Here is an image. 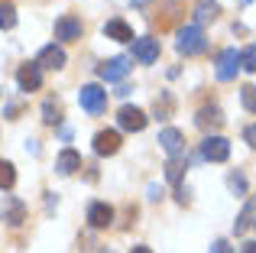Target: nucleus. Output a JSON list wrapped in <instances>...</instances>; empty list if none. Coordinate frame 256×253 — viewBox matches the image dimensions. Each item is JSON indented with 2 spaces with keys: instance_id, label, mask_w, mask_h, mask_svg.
Listing matches in <instances>:
<instances>
[{
  "instance_id": "obj_1",
  "label": "nucleus",
  "mask_w": 256,
  "mask_h": 253,
  "mask_svg": "<svg viewBox=\"0 0 256 253\" xmlns=\"http://www.w3.org/2000/svg\"><path fill=\"white\" fill-rule=\"evenodd\" d=\"M175 49H178L182 56H201V52L208 49L204 30H201L198 23H192V26H182V30H178V42H175Z\"/></svg>"
},
{
  "instance_id": "obj_2",
  "label": "nucleus",
  "mask_w": 256,
  "mask_h": 253,
  "mask_svg": "<svg viewBox=\"0 0 256 253\" xmlns=\"http://www.w3.org/2000/svg\"><path fill=\"white\" fill-rule=\"evenodd\" d=\"M78 101H82V108L88 114H104L107 110V91L100 88V84H84V88L78 91Z\"/></svg>"
},
{
  "instance_id": "obj_3",
  "label": "nucleus",
  "mask_w": 256,
  "mask_h": 253,
  "mask_svg": "<svg viewBox=\"0 0 256 253\" xmlns=\"http://www.w3.org/2000/svg\"><path fill=\"white\" fill-rule=\"evenodd\" d=\"M201 159H208V162H227L230 159V143H227L224 136H204L201 140Z\"/></svg>"
},
{
  "instance_id": "obj_4",
  "label": "nucleus",
  "mask_w": 256,
  "mask_h": 253,
  "mask_svg": "<svg viewBox=\"0 0 256 253\" xmlns=\"http://www.w3.org/2000/svg\"><path fill=\"white\" fill-rule=\"evenodd\" d=\"M82 32H84V23L75 13H65V16L56 20V39L58 42H75V39H82Z\"/></svg>"
},
{
  "instance_id": "obj_5",
  "label": "nucleus",
  "mask_w": 256,
  "mask_h": 253,
  "mask_svg": "<svg viewBox=\"0 0 256 253\" xmlns=\"http://www.w3.org/2000/svg\"><path fill=\"white\" fill-rule=\"evenodd\" d=\"M185 13V4L182 0H159V13H150L152 23H159V30H169L175 26V20Z\"/></svg>"
},
{
  "instance_id": "obj_6",
  "label": "nucleus",
  "mask_w": 256,
  "mask_h": 253,
  "mask_svg": "<svg viewBox=\"0 0 256 253\" xmlns=\"http://www.w3.org/2000/svg\"><path fill=\"white\" fill-rule=\"evenodd\" d=\"M117 124H120V130H130V133H140L146 124H150V117L143 114L140 108H130V104H124V108L117 110Z\"/></svg>"
},
{
  "instance_id": "obj_7",
  "label": "nucleus",
  "mask_w": 256,
  "mask_h": 253,
  "mask_svg": "<svg viewBox=\"0 0 256 253\" xmlns=\"http://www.w3.org/2000/svg\"><path fill=\"white\" fill-rule=\"evenodd\" d=\"M237 68H240L237 49H224L218 56V68H214V75H218V82H234V78H237Z\"/></svg>"
},
{
  "instance_id": "obj_8",
  "label": "nucleus",
  "mask_w": 256,
  "mask_h": 253,
  "mask_svg": "<svg viewBox=\"0 0 256 253\" xmlns=\"http://www.w3.org/2000/svg\"><path fill=\"white\" fill-rule=\"evenodd\" d=\"M16 82H20V91H39V88H42V68H39L36 62L20 65Z\"/></svg>"
},
{
  "instance_id": "obj_9",
  "label": "nucleus",
  "mask_w": 256,
  "mask_h": 253,
  "mask_svg": "<svg viewBox=\"0 0 256 253\" xmlns=\"http://www.w3.org/2000/svg\"><path fill=\"white\" fill-rule=\"evenodd\" d=\"M159 146H162L172 159L175 156H185V133L175 130V126H166V130L159 133Z\"/></svg>"
},
{
  "instance_id": "obj_10",
  "label": "nucleus",
  "mask_w": 256,
  "mask_h": 253,
  "mask_svg": "<svg viewBox=\"0 0 256 253\" xmlns=\"http://www.w3.org/2000/svg\"><path fill=\"white\" fill-rule=\"evenodd\" d=\"M126 72H130V58H124V56L107 58V62H100V65H98V75L104 78V82H120Z\"/></svg>"
},
{
  "instance_id": "obj_11",
  "label": "nucleus",
  "mask_w": 256,
  "mask_h": 253,
  "mask_svg": "<svg viewBox=\"0 0 256 253\" xmlns=\"http://www.w3.org/2000/svg\"><path fill=\"white\" fill-rule=\"evenodd\" d=\"M88 224H91V228H110L114 224V208L107 202H91L88 204Z\"/></svg>"
},
{
  "instance_id": "obj_12",
  "label": "nucleus",
  "mask_w": 256,
  "mask_h": 253,
  "mask_svg": "<svg viewBox=\"0 0 256 253\" xmlns=\"http://www.w3.org/2000/svg\"><path fill=\"white\" fill-rule=\"evenodd\" d=\"M133 58L143 62V65H152L159 58V39H152V36L136 39V42H133Z\"/></svg>"
},
{
  "instance_id": "obj_13",
  "label": "nucleus",
  "mask_w": 256,
  "mask_h": 253,
  "mask_svg": "<svg viewBox=\"0 0 256 253\" xmlns=\"http://www.w3.org/2000/svg\"><path fill=\"white\" fill-rule=\"evenodd\" d=\"M36 65H39V68L58 72V68H65V52L58 49L56 42H52V46H42V49H39V56H36Z\"/></svg>"
},
{
  "instance_id": "obj_14",
  "label": "nucleus",
  "mask_w": 256,
  "mask_h": 253,
  "mask_svg": "<svg viewBox=\"0 0 256 253\" xmlns=\"http://www.w3.org/2000/svg\"><path fill=\"white\" fill-rule=\"evenodd\" d=\"M0 218H4L10 228H20L26 221V204L20 198H4V208H0Z\"/></svg>"
},
{
  "instance_id": "obj_15",
  "label": "nucleus",
  "mask_w": 256,
  "mask_h": 253,
  "mask_svg": "<svg viewBox=\"0 0 256 253\" xmlns=\"http://www.w3.org/2000/svg\"><path fill=\"white\" fill-rule=\"evenodd\" d=\"M117 150H120V133L117 130H100L94 136V152L98 156H114Z\"/></svg>"
},
{
  "instance_id": "obj_16",
  "label": "nucleus",
  "mask_w": 256,
  "mask_h": 253,
  "mask_svg": "<svg viewBox=\"0 0 256 253\" xmlns=\"http://www.w3.org/2000/svg\"><path fill=\"white\" fill-rule=\"evenodd\" d=\"M104 36L114 39V42H133V30H130V23H124V20H107Z\"/></svg>"
},
{
  "instance_id": "obj_17",
  "label": "nucleus",
  "mask_w": 256,
  "mask_h": 253,
  "mask_svg": "<svg viewBox=\"0 0 256 253\" xmlns=\"http://www.w3.org/2000/svg\"><path fill=\"white\" fill-rule=\"evenodd\" d=\"M82 169V156H78L75 150H62L56 159V172L58 176H75V172Z\"/></svg>"
},
{
  "instance_id": "obj_18",
  "label": "nucleus",
  "mask_w": 256,
  "mask_h": 253,
  "mask_svg": "<svg viewBox=\"0 0 256 253\" xmlns=\"http://www.w3.org/2000/svg\"><path fill=\"white\" fill-rule=\"evenodd\" d=\"M194 124H198L201 130H220V126H224V114H220V108H201L198 117H194Z\"/></svg>"
},
{
  "instance_id": "obj_19",
  "label": "nucleus",
  "mask_w": 256,
  "mask_h": 253,
  "mask_svg": "<svg viewBox=\"0 0 256 253\" xmlns=\"http://www.w3.org/2000/svg\"><path fill=\"white\" fill-rule=\"evenodd\" d=\"M218 16H220L218 0H198V4H194V20H198V26L201 23H214Z\"/></svg>"
},
{
  "instance_id": "obj_20",
  "label": "nucleus",
  "mask_w": 256,
  "mask_h": 253,
  "mask_svg": "<svg viewBox=\"0 0 256 253\" xmlns=\"http://www.w3.org/2000/svg\"><path fill=\"white\" fill-rule=\"evenodd\" d=\"M185 169H188V159H185V156H175V159H169V162H166V178H169L172 185H182Z\"/></svg>"
},
{
  "instance_id": "obj_21",
  "label": "nucleus",
  "mask_w": 256,
  "mask_h": 253,
  "mask_svg": "<svg viewBox=\"0 0 256 253\" xmlns=\"http://www.w3.org/2000/svg\"><path fill=\"white\" fill-rule=\"evenodd\" d=\"M16 185V169L10 159H0V192H10Z\"/></svg>"
},
{
  "instance_id": "obj_22",
  "label": "nucleus",
  "mask_w": 256,
  "mask_h": 253,
  "mask_svg": "<svg viewBox=\"0 0 256 253\" xmlns=\"http://www.w3.org/2000/svg\"><path fill=\"white\" fill-rule=\"evenodd\" d=\"M253 218H256V198H253V202H246V208L240 211V218L234 221V230H237V234H244V230L253 224Z\"/></svg>"
},
{
  "instance_id": "obj_23",
  "label": "nucleus",
  "mask_w": 256,
  "mask_h": 253,
  "mask_svg": "<svg viewBox=\"0 0 256 253\" xmlns=\"http://www.w3.org/2000/svg\"><path fill=\"white\" fill-rule=\"evenodd\" d=\"M42 120L46 124H58V120H62V108H58V101L49 98V101L42 104Z\"/></svg>"
},
{
  "instance_id": "obj_24",
  "label": "nucleus",
  "mask_w": 256,
  "mask_h": 253,
  "mask_svg": "<svg viewBox=\"0 0 256 253\" xmlns=\"http://www.w3.org/2000/svg\"><path fill=\"white\" fill-rule=\"evenodd\" d=\"M16 26V10L10 4H0V30H13Z\"/></svg>"
},
{
  "instance_id": "obj_25",
  "label": "nucleus",
  "mask_w": 256,
  "mask_h": 253,
  "mask_svg": "<svg viewBox=\"0 0 256 253\" xmlns=\"http://www.w3.org/2000/svg\"><path fill=\"white\" fill-rule=\"evenodd\" d=\"M240 101H244V108L250 110V114H256V88L253 84H244V88H240Z\"/></svg>"
},
{
  "instance_id": "obj_26",
  "label": "nucleus",
  "mask_w": 256,
  "mask_h": 253,
  "mask_svg": "<svg viewBox=\"0 0 256 253\" xmlns=\"http://www.w3.org/2000/svg\"><path fill=\"white\" fill-rule=\"evenodd\" d=\"M240 68L256 72V46H246V49L240 52Z\"/></svg>"
},
{
  "instance_id": "obj_27",
  "label": "nucleus",
  "mask_w": 256,
  "mask_h": 253,
  "mask_svg": "<svg viewBox=\"0 0 256 253\" xmlns=\"http://www.w3.org/2000/svg\"><path fill=\"white\" fill-rule=\"evenodd\" d=\"M230 188L237 192V195H244V192H246V178L240 176V172H234V176H230Z\"/></svg>"
},
{
  "instance_id": "obj_28",
  "label": "nucleus",
  "mask_w": 256,
  "mask_h": 253,
  "mask_svg": "<svg viewBox=\"0 0 256 253\" xmlns=\"http://www.w3.org/2000/svg\"><path fill=\"white\" fill-rule=\"evenodd\" d=\"M211 253H234V247H230L227 240H214V244H211Z\"/></svg>"
},
{
  "instance_id": "obj_29",
  "label": "nucleus",
  "mask_w": 256,
  "mask_h": 253,
  "mask_svg": "<svg viewBox=\"0 0 256 253\" xmlns=\"http://www.w3.org/2000/svg\"><path fill=\"white\" fill-rule=\"evenodd\" d=\"M244 140H246V143H250L253 150H256V124H250V126L244 130Z\"/></svg>"
},
{
  "instance_id": "obj_30",
  "label": "nucleus",
  "mask_w": 256,
  "mask_h": 253,
  "mask_svg": "<svg viewBox=\"0 0 256 253\" xmlns=\"http://www.w3.org/2000/svg\"><path fill=\"white\" fill-rule=\"evenodd\" d=\"M240 253H256V240H250V244H244V247H240Z\"/></svg>"
},
{
  "instance_id": "obj_31",
  "label": "nucleus",
  "mask_w": 256,
  "mask_h": 253,
  "mask_svg": "<svg viewBox=\"0 0 256 253\" xmlns=\"http://www.w3.org/2000/svg\"><path fill=\"white\" fill-rule=\"evenodd\" d=\"M130 253H152V250H150V247H133Z\"/></svg>"
},
{
  "instance_id": "obj_32",
  "label": "nucleus",
  "mask_w": 256,
  "mask_h": 253,
  "mask_svg": "<svg viewBox=\"0 0 256 253\" xmlns=\"http://www.w3.org/2000/svg\"><path fill=\"white\" fill-rule=\"evenodd\" d=\"M0 4H4V0H0Z\"/></svg>"
}]
</instances>
